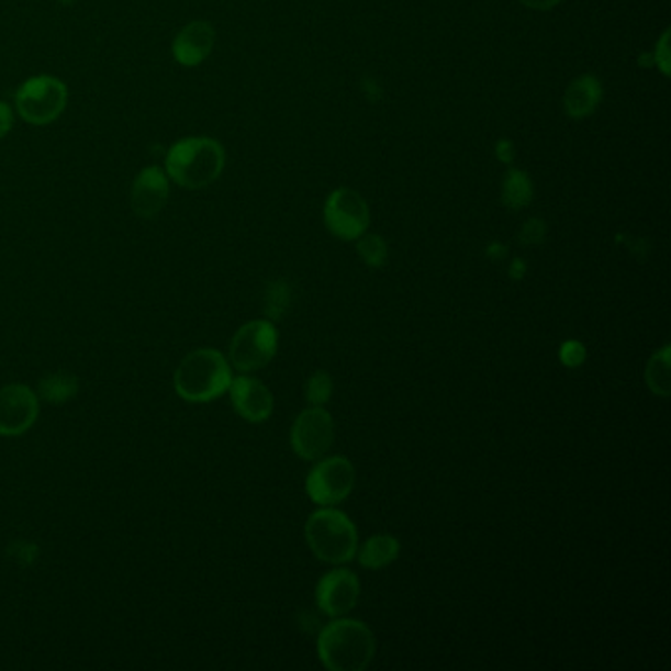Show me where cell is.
<instances>
[{"instance_id":"obj_29","label":"cell","mask_w":671,"mask_h":671,"mask_svg":"<svg viewBox=\"0 0 671 671\" xmlns=\"http://www.w3.org/2000/svg\"><path fill=\"white\" fill-rule=\"evenodd\" d=\"M512 278H516V280H521L522 275H524V265H522V260H514V265L511 268Z\"/></svg>"},{"instance_id":"obj_22","label":"cell","mask_w":671,"mask_h":671,"mask_svg":"<svg viewBox=\"0 0 671 671\" xmlns=\"http://www.w3.org/2000/svg\"><path fill=\"white\" fill-rule=\"evenodd\" d=\"M266 315L270 317V322L280 320L284 315L288 305H290V288L286 282H275L266 292Z\"/></svg>"},{"instance_id":"obj_16","label":"cell","mask_w":671,"mask_h":671,"mask_svg":"<svg viewBox=\"0 0 671 671\" xmlns=\"http://www.w3.org/2000/svg\"><path fill=\"white\" fill-rule=\"evenodd\" d=\"M400 556V541L390 534H379L367 539L357 549L359 563L365 569H382L394 563Z\"/></svg>"},{"instance_id":"obj_10","label":"cell","mask_w":671,"mask_h":671,"mask_svg":"<svg viewBox=\"0 0 671 671\" xmlns=\"http://www.w3.org/2000/svg\"><path fill=\"white\" fill-rule=\"evenodd\" d=\"M359 577L355 575L350 569L340 568V566L325 573L315 586V603L323 615L329 618L349 615L359 603Z\"/></svg>"},{"instance_id":"obj_12","label":"cell","mask_w":671,"mask_h":671,"mask_svg":"<svg viewBox=\"0 0 671 671\" xmlns=\"http://www.w3.org/2000/svg\"><path fill=\"white\" fill-rule=\"evenodd\" d=\"M170 198V178L160 166H146L131 188V208L141 219H154Z\"/></svg>"},{"instance_id":"obj_8","label":"cell","mask_w":671,"mask_h":671,"mask_svg":"<svg viewBox=\"0 0 671 671\" xmlns=\"http://www.w3.org/2000/svg\"><path fill=\"white\" fill-rule=\"evenodd\" d=\"M323 221L333 237L340 241H357L370 227L369 203L359 191L339 188L332 191L323 208Z\"/></svg>"},{"instance_id":"obj_5","label":"cell","mask_w":671,"mask_h":671,"mask_svg":"<svg viewBox=\"0 0 671 671\" xmlns=\"http://www.w3.org/2000/svg\"><path fill=\"white\" fill-rule=\"evenodd\" d=\"M69 101L67 86L54 76H34L19 87L14 104L20 119L34 126H46L57 121Z\"/></svg>"},{"instance_id":"obj_24","label":"cell","mask_w":671,"mask_h":671,"mask_svg":"<svg viewBox=\"0 0 671 671\" xmlns=\"http://www.w3.org/2000/svg\"><path fill=\"white\" fill-rule=\"evenodd\" d=\"M546 237V225L539 219H529L522 227L521 238L524 245H538Z\"/></svg>"},{"instance_id":"obj_7","label":"cell","mask_w":671,"mask_h":671,"mask_svg":"<svg viewBox=\"0 0 671 671\" xmlns=\"http://www.w3.org/2000/svg\"><path fill=\"white\" fill-rule=\"evenodd\" d=\"M357 473L347 457H323L305 477V492L317 506H337L349 499Z\"/></svg>"},{"instance_id":"obj_1","label":"cell","mask_w":671,"mask_h":671,"mask_svg":"<svg viewBox=\"0 0 671 671\" xmlns=\"http://www.w3.org/2000/svg\"><path fill=\"white\" fill-rule=\"evenodd\" d=\"M377 653V638L367 624L347 616L332 618L317 636V656L329 671H365Z\"/></svg>"},{"instance_id":"obj_2","label":"cell","mask_w":671,"mask_h":671,"mask_svg":"<svg viewBox=\"0 0 671 671\" xmlns=\"http://www.w3.org/2000/svg\"><path fill=\"white\" fill-rule=\"evenodd\" d=\"M225 160V148L215 138L188 136L171 144L164 171L183 190H203L219 180Z\"/></svg>"},{"instance_id":"obj_27","label":"cell","mask_w":671,"mask_h":671,"mask_svg":"<svg viewBox=\"0 0 671 671\" xmlns=\"http://www.w3.org/2000/svg\"><path fill=\"white\" fill-rule=\"evenodd\" d=\"M526 9L532 10H551L558 7L561 0H518Z\"/></svg>"},{"instance_id":"obj_25","label":"cell","mask_w":671,"mask_h":671,"mask_svg":"<svg viewBox=\"0 0 671 671\" xmlns=\"http://www.w3.org/2000/svg\"><path fill=\"white\" fill-rule=\"evenodd\" d=\"M656 64L662 69L663 76H670V30L663 32L662 40L656 46Z\"/></svg>"},{"instance_id":"obj_9","label":"cell","mask_w":671,"mask_h":671,"mask_svg":"<svg viewBox=\"0 0 671 671\" xmlns=\"http://www.w3.org/2000/svg\"><path fill=\"white\" fill-rule=\"evenodd\" d=\"M335 441V422L323 406L303 410L293 422L290 445L293 454L303 461H320L332 449Z\"/></svg>"},{"instance_id":"obj_6","label":"cell","mask_w":671,"mask_h":671,"mask_svg":"<svg viewBox=\"0 0 671 671\" xmlns=\"http://www.w3.org/2000/svg\"><path fill=\"white\" fill-rule=\"evenodd\" d=\"M278 350V329L270 320L248 322L235 333L228 345L231 365L241 372L265 369Z\"/></svg>"},{"instance_id":"obj_15","label":"cell","mask_w":671,"mask_h":671,"mask_svg":"<svg viewBox=\"0 0 671 671\" xmlns=\"http://www.w3.org/2000/svg\"><path fill=\"white\" fill-rule=\"evenodd\" d=\"M601 101H603V86H601V79L593 74L575 77L569 83L566 97H563L566 113L577 121L595 113Z\"/></svg>"},{"instance_id":"obj_18","label":"cell","mask_w":671,"mask_h":671,"mask_svg":"<svg viewBox=\"0 0 671 671\" xmlns=\"http://www.w3.org/2000/svg\"><path fill=\"white\" fill-rule=\"evenodd\" d=\"M534 199V183L528 174L518 168L506 171V178L502 183V203L508 209H524Z\"/></svg>"},{"instance_id":"obj_11","label":"cell","mask_w":671,"mask_h":671,"mask_svg":"<svg viewBox=\"0 0 671 671\" xmlns=\"http://www.w3.org/2000/svg\"><path fill=\"white\" fill-rule=\"evenodd\" d=\"M38 396L26 384L0 388V435L26 434L38 417Z\"/></svg>"},{"instance_id":"obj_26","label":"cell","mask_w":671,"mask_h":671,"mask_svg":"<svg viewBox=\"0 0 671 671\" xmlns=\"http://www.w3.org/2000/svg\"><path fill=\"white\" fill-rule=\"evenodd\" d=\"M12 124H14V113L10 104L0 101V138H4L12 131Z\"/></svg>"},{"instance_id":"obj_13","label":"cell","mask_w":671,"mask_h":671,"mask_svg":"<svg viewBox=\"0 0 671 671\" xmlns=\"http://www.w3.org/2000/svg\"><path fill=\"white\" fill-rule=\"evenodd\" d=\"M228 392L235 412L250 424H262L275 412V396L262 380L241 374L231 380Z\"/></svg>"},{"instance_id":"obj_3","label":"cell","mask_w":671,"mask_h":671,"mask_svg":"<svg viewBox=\"0 0 671 671\" xmlns=\"http://www.w3.org/2000/svg\"><path fill=\"white\" fill-rule=\"evenodd\" d=\"M303 536L313 556L327 566H345L357 556L359 532L355 522L335 506H322L310 514Z\"/></svg>"},{"instance_id":"obj_4","label":"cell","mask_w":671,"mask_h":671,"mask_svg":"<svg viewBox=\"0 0 671 671\" xmlns=\"http://www.w3.org/2000/svg\"><path fill=\"white\" fill-rule=\"evenodd\" d=\"M231 380V365L219 350L198 349L181 360L174 374V387L183 400L203 404L228 392Z\"/></svg>"},{"instance_id":"obj_23","label":"cell","mask_w":671,"mask_h":671,"mask_svg":"<svg viewBox=\"0 0 671 671\" xmlns=\"http://www.w3.org/2000/svg\"><path fill=\"white\" fill-rule=\"evenodd\" d=\"M586 349L579 343V340H568L561 345L559 349V359L561 362L569 367V369H575L581 367L585 362Z\"/></svg>"},{"instance_id":"obj_19","label":"cell","mask_w":671,"mask_h":671,"mask_svg":"<svg viewBox=\"0 0 671 671\" xmlns=\"http://www.w3.org/2000/svg\"><path fill=\"white\" fill-rule=\"evenodd\" d=\"M76 392V377L66 374V372L49 374V377H46V379L40 382V396L44 398L46 402H52V404H61V402H67V400L74 396Z\"/></svg>"},{"instance_id":"obj_17","label":"cell","mask_w":671,"mask_h":671,"mask_svg":"<svg viewBox=\"0 0 671 671\" xmlns=\"http://www.w3.org/2000/svg\"><path fill=\"white\" fill-rule=\"evenodd\" d=\"M670 365V345H663L662 349L656 350L646 365V384L656 396L668 398L671 394Z\"/></svg>"},{"instance_id":"obj_28","label":"cell","mask_w":671,"mask_h":671,"mask_svg":"<svg viewBox=\"0 0 671 671\" xmlns=\"http://www.w3.org/2000/svg\"><path fill=\"white\" fill-rule=\"evenodd\" d=\"M496 154H499V158L502 161H511L512 156H514V148H512L511 143H499L496 146Z\"/></svg>"},{"instance_id":"obj_21","label":"cell","mask_w":671,"mask_h":671,"mask_svg":"<svg viewBox=\"0 0 671 671\" xmlns=\"http://www.w3.org/2000/svg\"><path fill=\"white\" fill-rule=\"evenodd\" d=\"M305 400L310 406H325L333 396V379L329 377V372L325 370H317L313 372L312 377L305 382Z\"/></svg>"},{"instance_id":"obj_20","label":"cell","mask_w":671,"mask_h":671,"mask_svg":"<svg viewBox=\"0 0 671 671\" xmlns=\"http://www.w3.org/2000/svg\"><path fill=\"white\" fill-rule=\"evenodd\" d=\"M357 250L360 258L365 260V265L370 268H382L388 260V245L384 238L374 233H365L362 237L357 238Z\"/></svg>"},{"instance_id":"obj_14","label":"cell","mask_w":671,"mask_h":671,"mask_svg":"<svg viewBox=\"0 0 671 671\" xmlns=\"http://www.w3.org/2000/svg\"><path fill=\"white\" fill-rule=\"evenodd\" d=\"M215 29L208 20H193L176 34L171 56L183 67H198L215 48Z\"/></svg>"}]
</instances>
